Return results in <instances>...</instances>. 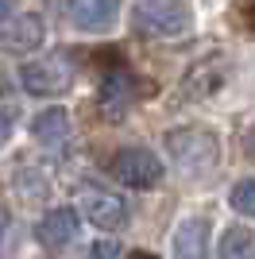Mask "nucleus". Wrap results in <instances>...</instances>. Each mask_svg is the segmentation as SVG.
Instances as JSON below:
<instances>
[{"instance_id": "1a4fd4ad", "label": "nucleus", "mask_w": 255, "mask_h": 259, "mask_svg": "<svg viewBox=\"0 0 255 259\" xmlns=\"http://www.w3.org/2000/svg\"><path fill=\"white\" fill-rule=\"evenodd\" d=\"M35 236H39L42 248H51V251L70 248V244L77 240V213L74 209H51V213L39 221Z\"/></svg>"}, {"instance_id": "f257e3e1", "label": "nucleus", "mask_w": 255, "mask_h": 259, "mask_svg": "<svg viewBox=\"0 0 255 259\" xmlns=\"http://www.w3.org/2000/svg\"><path fill=\"white\" fill-rule=\"evenodd\" d=\"M166 155L186 178H205L221 159V140L205 124H186L166 132Z\"/></svg>"}, {"instance_id": "9b49d317", "label": "nucleus", "mask_w": 255, "mask_h": 259, "mask_svg": "<svg viewBox=\"0 0 255 259\" xmlns=\"http://www.w3.org/2000/svg\"><path fill=\"white\" fill-rule=\"evenodd\" d=\"M31 136L39 147H62L70 140V112L66 108H42L31 124Z\"/></svg>"}, {"instance_id": "20e7f679", "label": "nucleus", "mask_w": 255, "mask_h": 259, "mask_svg": "<svg viewBox=\"0 0 255 259\" xmlns=\"http://www.w3.org/2000/svg\"><path fill=\"white\" fill-rule=\"evenodd\" d=\"M108 174H112L116 182L132 186V190H151V186H159V178H162V162L155 159L147 147H124V151L112 155Z\"/></svg>"}, {"instance_id": "7ed1b4c3", "label": "nucleus", "mask_w": 255, "mask_h": 259, "mask_svg": "<svg viewBox=\"0 0 255 259\" xmlns=\"http://www.w3.org/2000/svg\"><path fill=\"white\" fill-rule=\"evenodd\" d=\"M20 81L35 97H58V93H66V89L74 85V62H70L66 51L39 54V58L20 66Z\"/></svg>"}, {"instance_id": "f03ea898", "label": "nucleus", "mask_w": 255, "mask_h": 259, "mask_svg": "<svg viewBox=\"0 0 255 259\" xmlns=\"http://www.w3.org/2000/svg\"><path fill=\"white\" fill-rule=\"evenodd\" d=\"M132 27L147 39H178L193 31V8L190 0H136Z\"/></svg>"}, {"instance_id": "9d476101", "label": "nucleus", "mask_w": 255, "mask_h": 259, "mask_svg": "<svg viewBox=\"0 0 255 259\" xmlns=\"http://www.w3.org/2000/svg\"><path fill=\"white\" fill-rule=\"evenodd\" d=\"M174 259H209V221L186 217L174 232Z\"/></svg>"}, {"instance_id": "f8f14e48", "label": "nucleus", "mask_w": 255, "mask_h": 259, "mask_svg": "<svg viewBox=\"0 0 255 259\" xmlns=\"http://www.w3.org/2000/svg\"><path fill=\"white\" fill-rule=\"evenodd\" d=\"M221 259H255V232H251V228H244V225L224 228Z\"/></svg>"}, {"instance_id": "a211bd4d", "label": "nucleus", "mask_w": 255, "mask_h": 259, "mask_svg": "<svg viewBox=\"0 0 255 259\" xmlns=\"http://www.w3.org/2000/svg\"><path fill=\"white\" fill-rule=\"evenodd\" d=\"M124 259H155V255H147V251H132V255H124Z\"/></svg>"}, {"instance_id": "dca6fc26", "label": "nucleus", "mask_w": 255, "mask_h": 259, "mask_svg": "<svg viewBox=\"0 0 255 259\" xmlns=\"http://www.w3.org/2000/svg\"><path fill=\"white\" fill-rule=\"evenodd\" d=\"M116 255V244H97L93 248V259H112Z\"/></svg>"}, {"instance_id": "ddd939ff", "label": "nucleus", "mask_w": 255, "mask_h": 259, "mask_svg": "<svg viewBox=\"0 0 255 259\" xmlns=\"http://www.w3.org/2000/svg\"><path fill=\"white\" fill-rule=\"evenodd\" d=\"M232 209L244 213V217H255V178H244L232 190Z\"/></svg>"}, {"instance_id": "0eeeda50", "label": "nucleus", "mask_w": 255, "mask_h": 259, "mask_svg": "<svg viewBox=\"0 0 255 259\" xmlns=\"http://www.w3.org/2000/svg\"><path fill=\"white\" fill-rule=\"evenodd\" d=\"M42 35H47L42 20L35 12H27V16L8 20V27H0V47L12 54H27V51H39L42 47Z\"/></svg>"}, {"instance_id": "39448f33", "label": "nucleus", "mask_w": 255, "mask_h": 259, "mask_svg": "<svg viewBox=\"0 0 255 259\" xmlns=\"http://www.w3.org/2000/svg\"><path fill=\"white\" fill-rule=\"evenodd\" d=\"M77 205H81L85 221H93L105 232H116V228L128 225V201L120 194H112V190H105V186H81Z\"/></svg>"}, {"instance_id": "423d86ee", "label": "nucleus", "mask_w": 255, "mask_h": 259, "mask_svg": "<svg viewBox=\"0 0 255 259\" xmlns=\"http://www.w3.org/2000/svg\"><path fill=\"white\" fill-rule=\"evenodd\" d=\"M66 16L81 31H108L120 16V0H66Z\"/></svg>"}, {"instance_id": "2eb2a0df", "label": "nucleus", "mask_w": 255, "mask_h": 259, "mask_svg": "<svg viewBox=\"0 0 255 259\" xmlns=\"http://www.w3.org/2000/svg\"><path fill=\"white\" fill-rule=\"evenodd\" d=\"M240 16H244L247 27H255V0H244V4H240Z\"/></svg>"}, {"instance_id": "f3484780", "label": "nucleus", "mask_w": 255, "mask_h": 259, "mask_svg": "<svg viewBox=\"0 0 255 259\" xmlns=\"http://www.w3.org/2000/svg\"><path fill=\"white\" fill-rule=\"evenodd\" d=\"M8 12H12V0H0V23L8 20Z\"/></svg>"}, {"instance_id": "6e6552de", "label": "nucleus", "mask_w": 255, "mask_h": 259, "mask_svg": "<svg viewBox=\"0 0 255 259\" xmlns=\"http://www.w3.org/2000/svg\"><path fill=\"white\" fill-rule=\"evenodd\" d=\"M97 101H101V112H105L108 120H120L128 112V105H132V74H128L124 66H112V70L101 77Z\"/></svg>"}, {"instance_id": "4468645a", "label": "nucleus", "mask_w": 255, "mask_h": 259, "mask_svg": "<svg viewBox=\"0 0 255 259\" xmlns=\"http://www.w3.org/2000/svg\"><path fill=\"white\" fill-rule=\"evenodd\" d=\"M12 132H16V108H0V147L8 143Z\"/></svg>"}]
</instances>
